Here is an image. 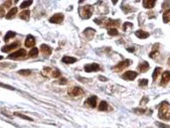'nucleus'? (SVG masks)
I'll use <instances>...</instances> for the list:
<instances>
[{
    "label": "nucleus",
    "instance_id": "1",
    "mask_svg": "<svg viewBox=\"0 0 170 128\" xmlns=\"http://www.w3.org/2000/svg\"><path fill=\"white\" fill-rule=\"evenodd\" d=\"M168 108H169V104L165 101L159 105V112H158L159 118L163 120H170V111Z\"/></svg>",
    "mask_w": 170,
    "mask_h": 128
},
{
    "label": "nucleus",
    "instance_id": "2",
    "mask_svg": "<svg viewBox=\"0 0 170 128\" xmlns=\"http://www.w3.org/2000/svg\"><path fill=\"white\" fill-rule=\"evenodd\" d=\"M80 13H81V16L85 19H88L92 16L93 14V7L91 5H86V6H82L80 8Z\"/></svg>",
    "mask_w": 170,
    "mask_h": 128
},
{
    "label": "nucleus",
    "instance_id": "3",
    "mask_svg": "<svg viewBox=\"0 0 170 128\" xmlns=\"http://www.w3.org/2000/svg\"><path fill=\"white\" fill-rule=\"evenodd\" d=\"M131 65V60H125V61H122V62H120V63H118V65H116L114 68H113V70L115 71V72H120V71H123V70H125L127 67H129Z\"/></svg>",
    "mask_w": 170,
    "mask_h": 128
},
{
    "label": "nucleus",
    "instance_id": "4",
    "mask_svg": "<svg viewBox=\"0 0 170 128\" xmlns=\"http://www.w3.org/2000/svg\"><path fill=\"white\" fill-rule=\"evenodd\" d=\"M25 55H26V52L24 49H18V50H16V52L12 53L11 55H9L8 56V59H10V60H16V59H20V58L25 57Z\"/></svg>",
    "mask_w": 170,
    "mask_h": 128
},
{
    "label": "nucleus",
    "instance_id": "5",
    "mask_svg": "<svg viewBox=\"0 0 170 128\" xmlns=\"http://www.w3.org/2000/svg\"><path fill=\"white\" fill-rule=\"evenodd\" d=\"M137 75H138V74H137L136 72H133V71H127L126 73H124V74L122 75V79L132 81V80H134V79L136 78Z\"/></svg>",
    "mask_w": 170,
    "mask_h": 128
},
{
    "label": "nucleus",
    "instance_id": "6",
    "mask_svg": "<svg viewBox=\"0 0 170 128\" xmlns=\"http://www.w3.org/2000/svg\"><path fill=\"white\" fill-rule=\"evenodd\" d=\"M100 69H101V67L98 64H89V65H86L85 66V71L88 72V73L98 72V71H100Z\"/></svg>",
    "mask_w": 170,
    "mask_h": 128
},
{
    "label": "nucleus",
    "instance_id": "7",
    "mask_svg": "<svg viewBox=\"0 0 170 128\" xmlns=\"http://www.w3.org/2000/svg\"><path fill=\"white\" fill-rule=\"evenodd\" d=\"M19 42L18 41H15V42H12V43H10V44H8V45H5V46H3L2 48H1V50L3 53H8V52H10V50H12V49H14V48H17L18 46H19Z\"/></svg>",
    "mask_w": 170,
    "mask_h": 128
},
{
    "label": "nucleus",
    "instance_id": "8",
    "mask_svg": "<svg viewBox=\"0 0 170 128\" xmlns=\"http://www.w3.org/2000/svg\"><path fill=\"white\" fill-rule=\"evenodd\" d=\"M63 14H61V13H57V14H55L54 16H52L51 18H50V22H52V23H61L62 22V20H63Z\"/></svg>",
    "mask_w": 170,
    "mask_h": 128
},
{
    "label": "nucleus",
    "instance_id": "9",
    "mask_svg": "<svg viewBox=\"0 0 170 128\" xmlns=\"http://www.w3.org/2000/svg\"><path fill=\"white\" fill-rule=\"evenodd\" d=\"M170 81V71H165L162 74V79H161V86H166L168 84V82Z\"/></svg>",
    "mask_w": 170,
    "mask_h": 128
},
{
    "label": "nucleus",
    "instance_id": "10",
    "mask_svg": "<svg viewBox=\"0 0 170 128\" xmlns=\"http://www.w3.org/2000/svg\"><path fill=\"white\" fill-rule=\"evenodd\" d=\"M24 44H25L26 47H31L32 48V46H34V44H35V38H34V36L33 35H30V34L27 35Z\"/></svg>",
    "mask_w": 170,
    "mask_h": 128
},
{
    "label": "nucleus",
    "instance_id": "11",
    "mask_svg": "<svg viewBox=\"0 0 170 128\" xmlns=\"http://www.w3.org/2000/svg\"><path fill=\"white\" fill-rule=\"evenodd\" d=\"M68 94L71 95V96H81L84 94V90L79 88V87H74L72 89H70L68 91Z\"/></svg>",
    "mask_w": 170,
    "mask_h": 128
},
{
    "label": "nucleus",
    "instance_id": "12",
    "mask_svg": "<svg viewBox=\"0 0 170 128\" xmlns=\"http://www.w3.org/2000/svg\"><path fill=\"white\" fill-rule=\"evenodd\" d=\"M86 103H87L90 107L95 108V107L97 106V97H96V96H92V97L88 98L87 101H86Z\"/></svg>",
    "mask_w": 170,
    "mask_h": 128
},
{
    "label": "nucleus",
    "instance_id": "13",
    "mask_svg": "<svg viewBox=\"0 0 170 128\" xmlns=\"http://www.w3.org/2000/svg\"><path fill=\"white\" fill-rule=\"evenodd\" d=\"M156 4V1L155 0H144L143 1V6L147 9H150V8H153Z\"/></svg>",
    "mask_w": 170,
    "mask_h": 128
},
{
    "label": "nucleus",
    "instance_id": "14",
    "mask_svg": "<svg viewBox=\"0 0 170 128\" xmlns=\"http://www.w3.org/2000/svg\"><path fill=\"white\" fill-rule=\"evenodd\" d=\"M40 49H41V52L43 53V55H46V56H50L52 54V52H53L52 47L48 46L47 44H41Z\"/></svg>",
    "mask_w": 170,
    "mask_h": 128
},
{
    "label": "nucleus",
    "instance_id": "15",
    "mask_svg": "<svg viewBox=\"0 0 170 128\" xmlns=\"http://www.w3.org/2000/svg\"><path fill=\"white\" fill-rule=\"evenodd\" d=\"M148 69H149V64H148L147 62H142V63H140V64L138 65V70H139L140 72L145 73V72L148 71Z\"/></svg>",
    "mask_w": 170,
    "mask_h": 128
},
{
    "label": "nucleus",
    "instance_id": "16",
    "mask_svg": "<svg viewBox=\"0 0 170 128\" xmlns=\"http://www.w3.org/2000/svg\"><path fill=\"white\" fill-rule=\"evenodd\" d=\"M135 34H136V36L137 37H139V38H142V39H144V38H147L148 36H149V32H147V31H144V30H137L136 32H135Z\"/></svg>",
    "mask_w": 170,
    "mask_h": 128
},
{
    "label": "nucleus",
    "instance_id": "17",
    "mask_svg": "<svg viewBox=\"0 0 170 128\" xmlns=\"http://www.w3.org/2000/svg\"><path fill=\"white\" fill-rule=\"evenodd\" d=\"M120 25V21L119 20H113V19H108L106 22V26L107 27H111V26H119Z\"/></svg>",
    "mask_w": 170,
    "mask_h": 128
},
{
    "label": "nucleus",
    "instance_id": "18",
    "mask_svg": "<svg viewBox=\"0 0 170 128\" xmlns=\"http://www.w3.org/2000/svg\"><path fill=\"white\" fill-rule=\"evenodd\" d=\"M17 10H18V9H17L16 7L11 8V9L8 11V13L6 14V16H5V17H6L7 19H11V18H13V17L15 16V14L17 13Z\"/></svg>",
    "mask_w": 170,
    "mask_h": 128
},
{
    "label": "nucleus",
    "instance_id": "19",
    "mask_svg": "<svg viewBox=\"0 0 170 128\" xmlns=\"http://www.w3.org/2000/svg\"><path fill=\"white\" fill-rule=\"evenodd\" d=\"M61 61L64 64H74V63L77 62V59L76 58H72V57H63Z\"/></svg>",
    "mask_w": 170,
    "mask_h": 128
},
{
    "label": "nucleus",
    "instance_id": "20",
    "mask_svg": "<svg viewBox=\"0 0 170 128\" xmlns=\"http://www.w3.org/2000/svg\"><path fill=\"white\" fill-rule=\"evenodd\" d=\"M30 17V11L29 10H24L20 13V18L24 19V20H28Z\"/></svg>",
    "mask_w": 170,
    "mask_h": 128
},
{
    "label": "nucleus",
    "instance_id": "21",
    "mask_svg": "<svg viewBox=\"0 0 170 128\" xmlns=\"http://www.w3.org/2000/svg\"><path fill=\"white\" fill-rule=\"evenodd\" d=\"M84 34H85L86 36H88V37L91 39V38L93 37V35L95 34V29H93V28H87V29H85Z\"/></svg>",
    "mask_w": 170,
    "mask_h": 128
},
{
    "label": "nucleus",
    "instance_id": "22",
    "mask_svg": "<svg viewBox=\"0 0 170 128\" xmlns=\"http://www.w3.org/2000/svg\"><path fill=\"white\" fill-rule=\"evenodd\" d=\"M37 55H38V49H37V47H32L29 50V54H28L29 58H35V57H37Z\"/></svg>",
    "mask_w": 170,
    "mask_h": 128
},
{
    "label": "nucleus",
    "instance_id": "23",
    "mask_svg": "<svg viewBox=\"0 0 170 128\" xmlns=\"http://www.w3.org/2000/svg\"><path fill=\"white\" fill-rule=\"evenodd\" d=\"M163 21L165 23H168L170 21V9L166 10L164 13H163Z\"/></svg>",
    "mask_w": 170,
    "mask_h": 128
},
{
    "label": "nucleus",
    "instance_id": "24",
    "mask_svg": "<svg viewBox=\"0 0 170 128\" xmlns=\"http://www.w3.org/2000/svg\"><path fill=\"white\" fill-rule=\"evenodd\" d=\"M108 103L106 101H102L101 103H100V106H99V110L100 111H106L107 109H108Z\"/></svg>",
    "mask_w": 170,
    "mask_h": 128
},
{
    "label": "nucleus",
    "instance_id": "25",
    "mask_svg": "<svg viewBox=\"0 0 170 128\" xmlns=\"http://www.w3.org/2000/svg\"><path fill=\"white\" fill-rule=\"evenodd\" d=\"M15 36V32H13V31H8L6 34H5V36H4V41H8L11 37H14Z\"/></svg>",
    "mask_w": 170,
    "mask_h": 128
},
{
    "label": "nucleus",
    "instance_id": "26",
    "mask_svg": "<svg viewBox=\"0 0 170 128\" xmlns=\"http://www.w3.org/2000/svg\"><path fill=\"white\" fill-rule=\"evenodd\" d=\"M160 71H161V68H155V70H154V72H153V75H152V78H153L154 81H156L158 75L160 74Z\"/></svg>",
    "mask_w": 170,
    "mask_h": 128
},
{
    "label": "nucleus",
    "instance_id": "27",
    "mask_svg": "<svg viewBox=\"0 0 170 128\" xmlns=\"http://www.w3.org/2000/svg\"><path fill=\"white\" fill-rule=\"evenodd\" d=\"M31 4H32V0H28V1H23V2H21L20 7H21V8H26V7L30 6Z\"/></svg>",
    "mask_w": 170,
    "mask_h": 128
},
{
    "label": "nucleus",
    "instance_id": "28",
    "mask_svg": "<svg viewBox=\"0 0 170 128\" xmlns=\"http://www.w3.org/2000/svg\"><path fill=\"white\" fill-rule=\"evenodd\" d=\"M158 56H159V52H158V50H156V49L152 50V52L149 54V58H151V59H156Z\"/></svg>",
    "mask_w": 170,
    "mask_h": 128
},
{
    "label": "nucleus",
    "instance_id": "29",
    "mask_svg": "<svg viewBox=\"0 0 170 128\" xmlns=\"http://www.w3.org/2000/svg\"><path fill=\"white\" fill-rule=\"evenodd\" d=\"M18 74L22 75V76H28L31 74V71L30 70H20V71H18Z\"/></svg>",
    "mask_w": 170,
    "mask_h": 128
},
{
    "label": "nucleus",
    "instance_id": "30",
    "mask_svg": "<svg viewBox=\"0 0 170 128\" xmlns=\"http://www.w3.org/2000/svg\"><path fill=\"white\" fill-rule=\"evenodd\" d=\"M14 115L15 116H18V117H20V118H23V119H25V120H29V121H32L33 119H31L30 117H27V116H25V115H23V114H21V113H14Z\"/></svg>",
    "mask_w": 170,
    "mask_h": 128
},
{
    "label": "nucleus",
    "instance_id": "31",
    "mask_svg": "<svg viewBox=\"0 0 170 128\" xmlns=\"http://www.w3.org/2000/svg\"><path fill=\"white\" fill-rule=\"evenodd\" d=\"M108 33H109V35L115 36V35L118 34V29H116V28H110V29L108 30Z\"/></svg>",
    "mask_w": 170,
    "mask_h": 128
},
{
    "label": "nucleus",
    "instance_id": "32",
    "mask_svg": "<svg viewBox=\"0 0 170 128\" xmlns=\"http://www.w3.org/2000/svg\"><path fill=\"white\" fill-rule=\"evenodd\" d=\"M147 84H148V80L147 79H143V80H141L139 82V86L140 87H145V86H147Z\"/></svg>",
    "mask_w": 170,
    "mask_h": 128
},
{
    "label": "nucleus",
    "instance_id": "33",
    "mask_svg": "<svg viewBox=\"0 0 170 128\" xmlns=\"http://www.w3.org/2000/svg\"><path fill=\"white\" fill-rule=\"evenodd\" d=\"M132 26H133V24L131 22H125L124 25H123V29L126 31L128 29V27H132Z\"/></svg>",
    "mask_w": 170,
    "mask_h": 128
},
{
    "label": "nucleus",
    "instance_id": "34",
    "mask_svg": "<svg viewBox=\"0 0 170 128\" xmlns=\"http://www.w3.org/2000/svg\"><path fill=\"white\" fill-rule=\"evenodd\" d=\"M53 76H54V78H58V77H60V72L58 70H54Z\"/></svg>",
    "mask_w": 170,
    "mask_h": 128
},
{
    "label": "nucleus",
    "instance_id": "35",
    "mask_svg": "<svg viewBox=\"0 0 170 128\" xmlns=\"http://www.w3.org/2000/svg\"><path fill=\"white\" fill-rule=\"evenodd\" d=\"M0 86H1V87H3V88H6V89H9V90H15L13 87H11V86H8V85H5V84H2L1 82H0Z\"/></svg>",
    "mask_w": 170,
    "mask_h": 128
},
{
    "label": "nucleus",
    "instance_id": "36",
    "mask_svg": "<svg viewBox=\"0 0 170 128\" xmlns=\"http://www.w3.org/2000/svg\"><path fill=\"white\" fill-rule=\"evenodd\" d=\"M5 15V9H4V6H0V16H4Z\"/></svg>",
    "mask_w": 170,
    "mask_h": 128
},
{
    "label": "nucleus",
    "instance_id": "37",
    "mask_svg": "<svg viewBox=\"0 0 170 128\" xmlns=\"http://www.w3.org/2000/svg\"><path fill=\"white\" fill-rule=\"evenodd\" d=\"M134 112L135 113H138V114H143V113H145V109H135L134 110Z\"/></svg>",
    "mask_w": 170,
    "mask_h": 128
},
{
    "label": "nucleus",
    "instance_id": "38",
    "mask_svg": "<svg viewBox=\"0 0 170 128\" xmlns=\"http://www.w3.org/2000/svg\"><path fill=\"white\" fill-rule=\"evenodd\" d=\"M156 125H157V126H159L160 128H168V127H169L168 125H165V124H162V123H160V122H156Z\"/></svg>",
    "mask_w": 170,
    "mask_h": 128
},
{
    "label": "nucleus",
    "instance_id": "39",
    "mask_svg": "<svg viewBox=\"0 0 170 128\" xmlns=\"http://www.w3.org/2000/svg\"><path fill=\"white\" fill-rule=\"evenodd\" d=\"M66 82H67V81H66V79H64V78H61V79L59 80V84H60V85H65Z\"/></svg>",
    "mask_w": 170,
    "mask_h": 128
},
{
    "label": "nucleus",
    "instance_id": "40",
    "mask_svg": "<svg viewBox=\"0 0 170 128\" xmlns=\"http://www.w3.org/2000/svg\"><path fill=\"white\" fill-rule=\"evenodd\" d=\"M147 102H148V98H147V97H145L144 99H142V100H141V105H142V104H146Z\"/></svg>",
    "mask_w": 170,
    "mask_h": 128
},
{
    "label": "nucleus",
    "instance_id": "41",
    "mask_svg": "<svg viewBox=\"0 0 170 128\" xmlns=\"http://www.w3.org/2000/svg\"><path fill=\"white\" fill-rule=\"evenodd\" d=\"M10 5H11V1H6L4 3V6L5 7H10Z\"/></svg>",
    "mask_w": 170,
    "mask_h": 128
},
{
    "label": "nucleus",
    "instance_id": "42",
    "mask_svg": "<svg viewBox=\"0 0 170 128\" xmlns=\"http://www.w3.org/2000/svg\"><path fill=\"white\" fill-rule=\"evenodd\" d=\"M99 79H100L101 81H105V82L107 81V79L105 78V77H102V76H100V77H99Z\"/></svg>",
    "mask_w": 170,
    "mask_h": 128
},
{
    "label": "nucleus",
    "instance_id": "43",
    "mask_svg": "<svg viewBox=\"0 0 170 128\" xmlns=\"http://www.w3.org/2000/svg\"><path fill=\"white\" fill-rule=\"evenodd\" d=\"M127 49L129 50V52H134V50H135V48H134V47H128Z\"/></svg>",
    "mask_w": 170,
    "mask_h": 128
},
{
    "label": "nucleus",
    "instance_id": "44",
    "mask_svg": "<svg viewBox=\"0 0 170 128\" xmlns=\"http://www.w3.org/2000/svg\"><path fill=\"white\" fill-rule=\"evenodd\" d=\"M2 59H3V57H2V56H0V60H2Z\"/></svg>",
    "mask_w": 170,
    "mask_h": 128
},
{
    "label": "nucleus",
    "instance_id": "45",
    "mask_svg": "<svg viewBox=\"0 0 170 128\" xmlns=\"http://www.w3.org/2000/svg\"><path fill=\"white\" fill-rule=\"evenodd\" d=\"M168 64L170 65V58H169V60H168Z\"/></svg>",
    "mask_w": 170,
    "mask_h": 128
}]
</instances>
